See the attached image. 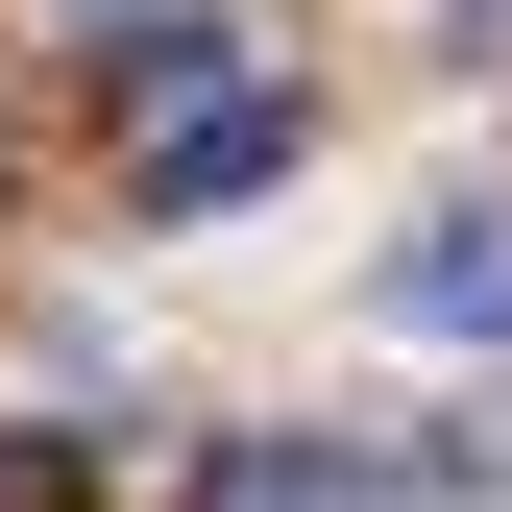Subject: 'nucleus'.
Instances as JSON below:
<instances>
[{
  "mask_svg": "<svg viewBox=\"0 0 512 512\" xmlns=\"http://www.w3.org/2000/svg\"><path fill=\"white\" fill-rule=\"evenodd\" d=\"M220 512H366V464H293L269 439V464H220Z\"/></svg>",
  "mask_w": 512,
  "mask_h": 512,
  "instance_id": "7ed1b4c3",
  "label": "nucleus"
},
{
  "mask_svg": "<svg viewBox=\"0 0 512 512\" xmlns=\"http://www.w3.org/2000/svg\"><path fill=\"white\" fill-rule=\"evenodd\" d=\"M293 147H317V98H269V74H196L147 147H122V220H220V196H269Z\"/></svg>",
  "mask_w": 512,
  "mask_h": 512,
  "instance_id": "f257e3e1",
  "label": "nucleus"
},
{
  "mask_svg": "<svg viewBox=\"0 0 512 512\" xmlns=\"http://www.w3.org/2000/svg\"><path fill=\"white\" fill-rule=\"evenodd\" d=\"M391 317H439V342H488V317H512V244H488V220H439V244H391Z\"/></svg>",
  "mask_w": 512,
  "mask_h": 512,
  "instance_id": "f03ea898",
  "label": "nucleus"
}]
</instances>
